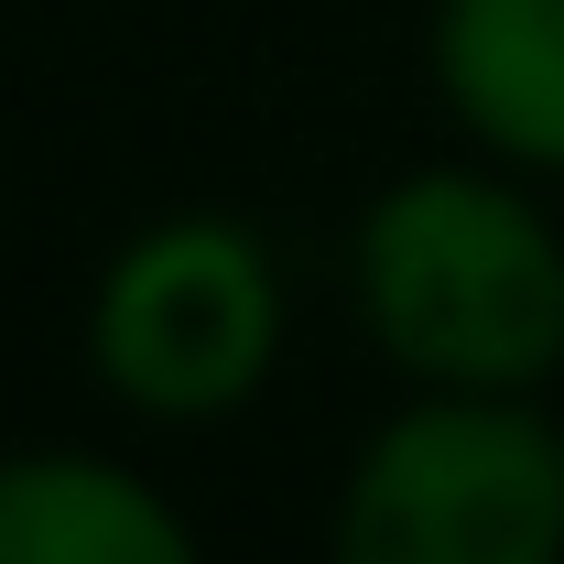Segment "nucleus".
I'll return each instance as SVG.
<instances>
[{
	"label": "nucleus",
	"instance_id": "obj_2",
	"mask_svg": "<svg viewBox=\"0 0 564 564\" xmlns=\"http://www.w3.org/2000/svg\"><path fill=\"white\" fill-rule=\"evenodd\" d=\"M337 564H564V434L521 391H434L369 434Z\"/></svg>",
	"mask_w": 564,
	"mask_h": 564
},
{
	"label": "nucleus",
	"instance_id": "obj_1",
	"mask_svg": "<svg viewBox=\"0 0 564 564\" xmlns=\"http://www.w3.org/2000/svg\"><path fill=\"white\" fill-rule=\"evenodd\" d=\"M358 315L434 391H532L564 369V239L499 174H402L358 217Z\"/></svg>",
	"mask_w": 564,
	"mask_h": 564
},
{
	"label": "nucleus",
	"instance_id": "obj_3",
	"mask_svg": "<svg viewBox=\"0 0 564 564\" xmlns=\"http://www.w3.org/2000/svg\"><path fill=\"white\" fill-rule=\"evenodd\" d=\"M87 337H98V369L131 413L207 423L228 402H250L282 348L272 250L228 217H174V228H152L109 261Z\"/></svg>",
	"mask_w": 564,
	"mask_h": 564
},
{
	"label": "nucleus",
	"instance_id": "obj_4",
	"mask_svg": "<svg viewBox=\"0 0 564 564\" xmlns=\"http://www.w3.org/2000/svg\"><path fill=\"white\" fill-rule=\"evenodd\" d=\"M434 87L499 163L564 174V0H434Z\"/></svg>",
	"mask_w": 564,
	"mask_h": 564
},
{
	"label": "nucleus",
	"instance_id": "obj_5",
	"mask_svg": "<svg viewBox=\"0 0 564 564\" xmlns=\"http://www.w3.org/2000/svg\"><path fill=\"white\" fill-rule=\"evenodd\" d=\"M0 564H196V543L109 456H0Z\"/></svg>",
	"mask_w": 564,
	"mask_h": 564
}]
</instances>
